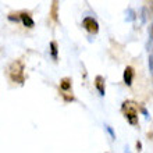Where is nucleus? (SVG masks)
I'll return each mask as SVG.
<instances>
[{
  "label": "nucleus",
  "instance_id": "f257e3e1",
  "mask_svg": "<svg viewBox=\"0 0 153 153\" xmlns=\"http://www.w3.org/2000/svg\"><path fill=\"white\" fill-rule=\"evenodd\" d=\"M8 76L13 82L22 85L25 82V75H24V63L21 60L13 61L10 67H8Z\"/></svg>",
  "mask_w": 153,
  "mask_h": 153
},
{
  "label": "nucleus",
  "instance_id": "f03ea898",
  "mask_svg": "<svg viewBox=\"0 0 153 153\" xmlns=\"http://www.w3.org/2000/svg\"><path fill=\"white\" fill-rule=\"evenodd\" d=\"M121 111L124 114V117L127 118L131 125H137L138 124V110H137V105L134 102H124L121 106Z\"/></svg>",
  "mask_w": 153,
  "mask_h": 153
},
{
  "label": "nucleus",
  "instance_id": "7ed1b4c3",
  "mask_svg": "<svg viewBox=\"0 0 153 153\" xmlns=\"http://www.w3.org/2000/svg\"><path fill=\"white\" fill-rule=\"evenodd\" d=\"M60 91H61V96L64 97L65 102H73V79L65 76L60 81Z\"/></svg>",
  "mask_w": 153,
  "mask_h": 153
},
{
  "label": "nucleus",
  "instance_id": "20e7f679",
  "mask_svg": "<svg viewBox=\"0 0 153 153\" xmlns=\"http://www.w3.org/2000/svg\"><path fill=\"white\" fill-rule=\"evenodd\" d=\"M82 27L89 33H92V35H96L99 32V24H97V21L93 17H85L84 20H82Z\"/></svg>",
  "mask_w": 153,
  "mask_h": 153
},
{
  "label": "nucleus",
  "instance_id": "39448f33",
  "mask_svg": "<svg viewBox=\"0 0 153 153\" xmlns=\"http://www.w3.org/2000/svg\"><path fill=\"white\" fill-rule=\"evenodd\" d=\"M134 68L132 67H125L124 70V74H123V79H124V84L127 86H131L132 85V81H134Z\"/></svg>",
  "mask_w": 153,
  "mask_h": 153
},
{
  "label": "nucleus",
  "instance_id": "423d86ee",
  "mask_svg": "<svg viewBox=\"0 0 153 153\" xmlns=\"http://www.w3.org/2000/svg\"><path fill=\"white\" fill-rule=\"evenodd\" d=\"M95 86H96L97 92L100 96H105L106 95V82H105V78L102 75H97L95 78Z\"/></svg>",
  "mask_w": 153,
  "mask_h": 153
},
{
  "label": "nucleus",
  "instance_id": "0eeeda50",
  "mask_svg": "<svg viewBox=\"0 0 153 153\" xmlns=\"http://www.w3.org/2000/svg\"><path fill=\"white\" fill-rule=\"evenodd\" d=\"M20 17H21V22L24 24V27H27V28H33L35 27V21L32 20V17L29 16L28 13H21Z\"/></svg>",
  "mask_w": 153,
  "mask_h": 153
},
{
  "label": "nucleus",
  "instance_id": "6e6552de",
  "mask_svg": "<svg viewBox=\"0 0 153 153\" xmlns=\"http://www.w3.org/2000/svg\"><path fill=\"white\" fill-rule=\"evenodd\" d=\"M49 48H50V56H52V59L54 61H57V59H59V45H57L56 40H52Z\"/></svg>",
  "mask_w": 153,
  "mask_h": 153
},
{
  "label": "nucleus",
  "instance_id": "1a4fd4ad",
  "mask_svg": "<svg viewBox=\"0 0 153 153\" xmlns=\"http://www.w3.org/2000/svg\"><path fill=\"white\" fill-rule=\"evenodd\" d=\"M57 8H59V0H53L50 16H52V20L54 22H59V11H57Z\"/></svg>",
  "mask_w": 153,
  "mask_h": 153
},
{
  "label": "nucleus",
  "instance_id": "9d476101",
  "mask_svg": "<svg viewBox=\"0 0 153 153\" xmlns=\"http://www.w3.org/2000/svg\"><path fill=\"white\" fill-rule=\"evenodd\" d=\"M16 14H8V20L10 21H16V22H18V21H21V17H14Z\"/></svg>",
  "mask_w": 153,
  "mask_h": 153
},
{
  "label": "nucleus",
  "instance_id": "9b49d317",
  "mask_svg": "<svg viewBox=\"0 0 153 153\" xmlns=\"http://www.w3.org/2000/svg\"><path fill=\"white\" fill-rule=\"evenodd\" d=\"M106 129H107V131H109V134H110V135H111V138H113V139H116V134H114L113 128H111V127H110V125H106Z\"/></svg>",
  "mask_w": 153,
  "mask_h": 153
},
{
  "label": "nucleus",
  "instance_id": "f8f14e48",
  "mask_svg": "<svg viewBox=\"0 0 153 153\" xmlns=\"http://www.w3.org/2000/svg\"><path fill=\"white\" fill-rule=\"evenodd\" d=\"M137 149L138 150H142V143H141V142H137Z\"/></svg>",
  "mask_w": 153,
  "mask_h": 153
},
{
  "label": "nucleus",
  "instance_id": "ddd939ff",
  "mask_svg": "<svg viewBox=\"0 0 153 153\" xmlns=\"http://www.w3.org/2000/svg\"><path fill=\"white\" fill-rule=\"evenodd\" d=\"M150 38L153 39V24L150 25Z\"/></svg>",
  "mask_w": 153,
  "mask_h": 153
},
{
  "label": "nucleus",
  "instance_id": "4468645a",
  "mask_svg": "<svg viewBox=\"0 0 153 153\" xmlns=\"http://www.w3.org/2000/svg\"><path fill=\"white\" fill-rule=\"evenodd\" d=\"M150 53H153V48H152V49H150Z\"/></svg>",
  "mask_w": 153,
  "mask_h": 153
}]
</instances>
